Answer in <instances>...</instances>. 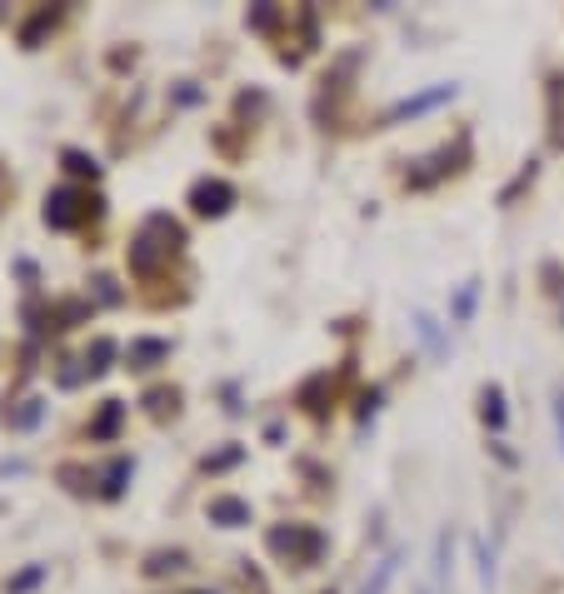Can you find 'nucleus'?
<instances>
[{"label":"nucleus","instance_id":"f257e3e1","mask_svg":"<svg viewBox=\"0 0 564 594\" xmlns=\"http://www.w3.org/2000/svg\"><path fill=\"white\" fill-rule=\"evenodd\" d=\"M180 250H185L180 220H170L165 210H151V216L141 220V230H135V240H131V271L141 275V280H155Z\"/></svg>","mask_w":564,"mask_h":594},{"label":"nucleus","instance_id":"f03ea898","mask_svg":"<svg viewBox=\"0 0 564 594\" xmlns=\"http://www.w3.org/2000/svg\"><path fill=\"white\" fill-rule=\"evenodd\" d=\"M265 550H270L275 560L295 564V570H316V564L325 560L330 540L316 525H270V530H265Z\"/></svg>","mask_w":564,"mask_h":594},{"label":"nucleus","instance_id":"7ed1b4c3","mask_svg":"<svg viewBox=\"0 0 564 594\" xmlns=\"http://www.w3.org/2000/svg\"><path fill=\"white\" fill-rule=\"evenodd\" d=\"M100 195L80 190V185H55L51 195H45V226L51 230H80L86 220L100 216Z\"/></svg>","mask_w":564,"mask_h":594},{"label":"nucleus","instance_id":"20e7f679","mask_svg":"<svg viewBox=\"0 0 564 594\" xmlns=\"http://www.w3.org/2000/svg\"><path fill=\"white\" fill-rule=\"evenodd\" d=\"M185 206L196 210L200 220H220V216H230V206H235V185L220 180V175H206V180L190 185Z\"/></svg>","mask_w":564,"mask_h":594},{"label":"nucleus","instance_id":"39448f33","mask_svg":"<svg viewBox=\"0 0 564 594\" xmlns=\"http://www.w3.org/2000/svg\"><path fill=\"white\" fill-rule=\"evenodd\" d=\"M460 96V86H434V90H420V96L400 100V106L385 110V125H400V120H414V116H430V110L450 106V100Z\"/></svg>","mask_w":564,"mask_h":594},{"label":"nucleus","instance_id":"423d86ee","mask_svg":"<svg viewBox=\"0 0 564 594\" xmlns=\"http://www.w3.org/2000/svg\"><path fill=\"white\" fill-rule=\"evenodd\" d=\"M206 519L210 525H220V530H240V525H250V499L240 495H215L206 505Z\"/></svg>","mask_w":564,"mask_h":594},{"label":"nucleus","instance_id":"0eeeda50","mask_svg":"<svg viewBox=\"0 0 564 594\" xmlns=\"http://www.w3.org/2000/svg\"><path fill=\"white\" fill-rule=\"evenodd\" d=\"M131 475H135V460H131V454H115V460L100 470L96 495L100 499H120V495H125V485H131Z\"/></svg>","mask_w":564,"mask_h":594},{"label":"nucleus","instance_id":"6e6552de","mask_svg":"<svg viewBox=\"0 0 564 594\" xmlns=\"http://www.w3.org/2000/svg\"><path fill=\"white\" fill-rule=\"evenodd\" d=\"M161 360H170V340H155V336H141L125 345V365L131 370H155Z\"/></svg>","mask_w":564,"mask_h":594},{"label":"nucleus","instance_id":"1a4fd4ad","mask_svg":"<svg viewBox=\"0 0 564 594\" xmlns=\"http://www.w3.org/2000/svg\"><path fill=\"white\" fill-rule=\"evenodd\" d=\"M141 405H145L151 420H175V415H180V389H175V385H155V389H145V395H141Z\"/></svg>","mask_w":564,"mask_h":594},{"label":"nucleus","instance_id":"9d476101","mask_svg":"<svg viewBox=\"0 0 564 594\" xmlns=\"http://www.w3.org/2000/svg\"><path fill=\"white\" fill-rule=\"evenodd\" d=\"M125 425V400H100V415L90 420V440H115Z\"/></svg>","mask_w":564,"mask_h":594},{"label":"nucleus","instance_id":"9b49d317","mask_svg":"<svg viewBox=\"0 0 564 594\" xmlns=\"http://www.w3.org/2000/svg\"><path fill=\"white\" fill-rule=\"evenodd\" d=\"M55 25H60V6H41V11H35L31 21L21 25V45H25V51H35V45H41V35H51Z\"/></svg>","mask_w":564,"mask_h":594},{"label":"nucleus","instance_id":"f8f14e48","mask_svg":"<svg viewBox=\"0 0 564 594\" xmlns=\"http://www.w3.org/2000/svg\"><path fill=\"white\" fill-rule=\"evenodd\" d=\"M110 360H115V340L110 336H96L90 340V350H86V380H100V375H110Z\"/></svg>","mask_w":564,"mask_h":594},{"label":"nucleus","instance_id":"ddd939ff","mask_svg":"<svg viewBox=\"0 0 564 594\" xmlns=\"http://www.w3.org/2000/svg\"><path fill=\"white\" fill-rule=\"evenodd\" d=\"M479 415H485L489 430H505V420H510V410H505V389H499V385L479 389Z\"/></svg>","mask_w":564,"mask_h":594},{"label":"nucleus","instance_id":"4468645a","mask_svg":"<svg viewBox=\"0 0 564 594\" xmlns=\"http://www.w3.org/2000/svg\"><path fill=\"white\" fill-rule=\"evenodd\" d=\"M414 330H420V340L424 345H430V355L434 360H445L450 355V340H445V330H440V320H434V315H414Z\"/></svg>","mask_w":564,"mask_h":594},{"label":"nucleus","instance_id":"2eb2a0df","mask_svg":"<svg viewBox=\"0 0 564 594\" xmlns=\"http://www.w3.org/2000/svg\"><path fill=\"white\" fill-rule=\"evenodd\" d=\"M395 574H400V550H390L380 564H375V574L365 580V590H360V594H385V590H390Z\"/></svg>","mask_w":564,"mask_h":594},{"label":"nucleus","instance_id":"dca6fc26","mask_svg":"<svg viewBox=\"0 0 564 594\" xmlns=\"http://www.w3.org/2000/svg\"><path fill=\"white\" fill-rule=\"evenodd\" d=\"M550 141L564 145V76L550 80Z\"/></svg>","mask_w":564,"mask_h":594},{"label":"nucleus","instance_id":"f3484780","mask_svg":"<svg viewBox=\"0 0 564 594\" xmlns=\"http://www.w3.org/2000/svg\"><path fill=\"white\" fill-rule=\"evenodd\" d=\"M185 560H190L185 550H155V554H145V574L161 580V574H170V570H185Z\"/></svg>","mask_w":564,"mask_h":594},{"label":"nucleus","instance_id":"a211bd4d","mask_svg":"<svg viewBox=\"0 0 564 594\" xmlns=\"http://www.w3.org/2000/svg\"><path fill=\"white\" fill-rule=\"evenodd\" d=\"M60 165H66L76 180H100V161L86 151H60Z\"/></svg>","mask_w":564,"mask_h":594},{"label":"nucleus","instance_id":"6ab92c4d","mask_svg":"<svg viewBox=\"0 0 564 594\" xmlns=\"http://www.w3.org/2000/svg\"><path fill=\"white\" fill-rule=\"evenodd\" d=\"M45 415V400H21V410H5V425L11 430H35Z\"/></svg>","mask_w":564,"mask_h":594},{"label":"nucleus","instance_id":"aec40b11","mask_svg":"<svg viewBox=\"0 0 564 594\" xmlns=\"http://www.w3.org/2000/svg\"><path fill=\"white\" fill-rule=\"evenodd\" d=\"M240 460H245V450H240V444H225L220 454H206V460H200V470H206V475H220V470L240 465Z\"/></svg>","mask_w":564,"mask_h":594},{"label":"nucleus","instance_id":"412c9836","mask_svg":"<svg viewBox=\"0 0 564 594\" xmlns=\"http://www.w3.org/2000/svg\"><path fill=\"white\" fill-rule=\"evenodd\" d=\"M41 580H45V564H25L15 580H5V594H31Z\"/></svg>","mask_w":564,"mask_h":594},{"label":"nucleus","instance_id":"4be33fe9","mask_svg":"<svg viewBox=\"0 0 564 594\" xmlns=\"http://www.w3.org/2000/svg\"><path fill=\"white\" fill-rule=\"evenodd\" d=\"M90 290H96L100 305H120V300H125V295H120V285L110 280V275H96V280H90Z\"/></svg>","mask_w":564,"mask_h":594},{"label":"nucleus","instance_id":"5701e85b","mask_svg":"<svg viewBox=\"0 0 564 594\" xmlns=\"http://www.w3.org/2000/svg\"><path fill=\"white\" fill-rule=\"evenodd\" d=\"M60 480H66L70 495H86L90 490V470H80V465H60Z\"/></svg>","mask_w":564,"mask_h":594},{"label":"nucleus","instance_id":"b1692460","mask_svg":"<svg viewBox=\"0 0 564 594\" xmlns=\"http://www.w3.org/2000/svg\"><path fill=\"white\" fill-rule=\"evenodd\" d=\"M434 574H440V580H450V530H440V540H434Z\"/></svg>","mask_w":564,"mask_h":594},{"label":"nucleus","instance_id":"393cba45","mask_svg":"<svg viewBox=\"0 0 564 594\" xmlns=\"http://www.w3.org/2000/svg\"><path fill=\"white\" fill-rule=\"evenodd\" d=\"M475 295H479V280H469L465 290H460V300H455V320H469V310H475Z\"/></svg>","mask_w":564,"mask_h":594},{"label":"nucleus","instance_id":"a878e982","mask_svg":"<svg viewBox=\"0 0 564 594\" xmlns=\"http://www.w3.org/2000/svg\"><path fill=\"white\" fill-rule=\"evenodd\" d=\"M475 554H479V580L495 584V554L485 550V540H475Z\"/></svg>","mask_w":564,"mask_h":594},{"label":"nucleus","instance_id":"bb28decb","mask_svg":"<svg viewBox=\"0 0 564 594\" xmlns=\"http://www.w3.org/2000/svg\"><path fill=\"white\" fill-rule=\"evenodd\" d=\"M245 21H250V25H255V31H270V25H275V21H280V15H275V11H270V6H255V11H250V15H245Z\"/></svg>","mask_w":564,"mask_h":594},{"label":"nucleus","instance_id":"cd10ccee","mask_svg":"<svg viewBox=\"0 0 564 594\" xmlns=\"http://www.w3.org/2000/svg\"><path fill=\"white\" fill-rule=\"evenodd\" d=\"M375 410H380V389H369L365 400H360V420H369Z\"/></svg>","mask_w":564,"mask_h":594},{"label":"nucleus","instance_id":"c85d7f7f","mask_svg":"<svg viewBox=\"0 0 564 594\" xmlns=\"http://www.w3.org/2000/svg\"><path fill=\"white\" fill-rule=\"evenodd\" d=\"M554 420H560V440H564V389L554 395Z\"/></svg>","mask_w":564,"mask_h":594},{"label":"nucleus","instance_id":"c756f323","mask_svg":"<svg viewBox=\"0 0 564 594\" xmlns=\"http://www.w3.org/2000/svg\"><path fill=\"white\" fill-rule=\"evenodd\" d=\"M190 594H215V590H190Z\"/></svg>","mask_w":564,"mask_h":594},{"label":"nucleus","instance_id":"7c9ffc66","mask_svg":"<svg viewBox=\"0 0 564 594\" xmlns=\"http://www.w3.org/2000/svg\"><path fill=\"white\" fill-rule=\"evenodd\" d=\"M420 594H430V590H420Z\"/></svg>","mask_w":564,"mask_h":594},{"label":"nucleus","instance_id":"2f4dec72","mask_svg":"<svg viewBox=\"0 0 564 594\" xmlns=\"http://www.w3.org/2000/svg\"><path fill=\"white\" fill-rule=\"evenodd\" d=\"M325 594H335V590H325Z\"/></svg>","mask_w":564,"mask_h":594}]
</instances>
